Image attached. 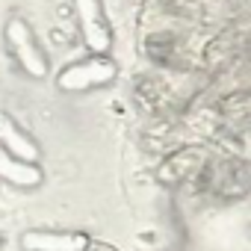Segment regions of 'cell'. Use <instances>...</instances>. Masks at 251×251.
<instances>
[{"mask_svg": "<svg viewBox=\"0 0 251 251\" xmlns=\"http://www.w3.org/2000/svg\"><path fill=\"white\" fill-rule=\"evenodd\" d=\"M74 15H77V24H80V33H83V42L103 53L112 42V33H109V21L103 15V3L100 0H74Z\"/></svg>", "mask_w": 251, "mask_h": 251, "instance_id": "cell-1", "label": "cell"}, {"mask_svg": "<svg viewBox=\"0 0 251 251\" xmlns=\"http://www.w3.org/2000/svg\"><path fill=\"white\" fill-rule=\"evenodd\" d=\"M6 42H9L15 59H18L30 74L42 77V74L48 71V59H45V53H42V48L36 45L30 27H27L21 18H12V21L6 24Z\"/></svg>", "mask_w": 251, "mask_h": 251, "instance_id": "cell-2", "label": "cell"}, {"mask_svg": "<svg viewBox=\"0 0 251 251\" xmlns=\"http://www.w3.org/2000/svg\"><path fill=\"white\" fill-rule=\"evenodd\" d=\"M112 74H115V65L98 56V59L71 65V68L59 77V86H65V89H86V86H98V83L112 80Z\"/></svg>", "mask_w": 251, "mask_h": 251, "instance_id": "cell-3", "label": "cell"}, {"mask_svg": "<svg viewBox=\"0 0 251 251\" xmlns=\"http://www.w3.org/2000/svg\"><path fill=\"white\" fill-rule=\"evenodd\" d=\"M0 136H3V139H9V145H12V148H18V151H24V154L30 151V145H27V142H24V139H21V136H18L12 127H9V124L3 121V115H0Z\"/></svg>", "mask_w": 251, "mask_h": 251, "instance_id": "cell-4", "label": "cell"}]
</instances>
